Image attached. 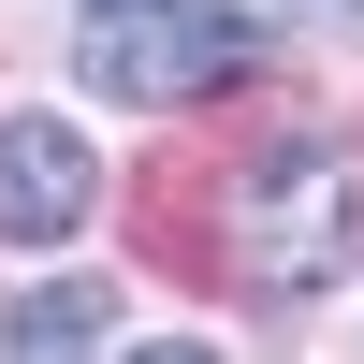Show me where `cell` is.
Segmentation results:
<instances>
[{"label":"cell","instance_id":"obj_3","mask_svg":"<svg viewBox=\"0 0 364 364\" xmlns=\"http://www.w3.org/2000/svg\"><path fill=\"white\" fill-rule=\"evenodd\" d=\"M87 190H102L87 132H58V117H0V233H15V248L73 233V219H87Z\"/></svg>","mask_w":364,"mask_h":364},{"label":"cell","instance_id":"obj_5","mask_svg":"<svg viewBox=\"0 0 364 364\" xmlns=\"http://www.w3.org/2000/svg\"><path fill=\"white\" fill-rule=\"evenodd\" d=\"M291 29H364V0H277Z\"/></svg>","mask_w":364,"mask_h":364},{"label":"cell","instance_id":"obj_1","mask_svg":"<svg viewBox=\"0 0 364 364\" xmlns=\"http://www.w3.org/2000/svg\"><path fill=\"white\" fill-rule=\"evenodd\" d=\"M364 248V161L350 146H262L233 175V262L262 291H321Z\"/></svg>","mask_w":364,"mask_h":364},{"label":"cell","instance_id":"obj_4","mask_svg":"<svg viewBox=\"0 0 364 364\" xmlns=\"http://www.w3.org/2000/svg\"><path fill=\"white\" fill-rule=\"evenodd\" d=\"M102 321H117L102 277H44V291H15V321H0V336H15V350H87Z\"/></svg>","mask_w":364,"mask_h":364},{"label":"cell","instance_id":"obj_2","mask_svg":"<svg viewBox=\"0 0 364 364\" xmlns=\"http://www.w3.org/2000/svg\"><path fill=\"white\" fill-rule=\"evenodd\" d=\"M73 73L102 102H204V87L248 73V15L233 0H87Z\"/></svg>","mask_w":364,"mask_h":364}]
</instances>
